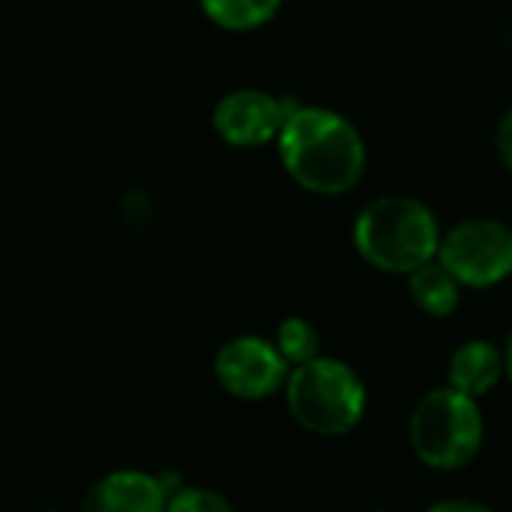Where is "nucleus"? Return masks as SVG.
Here are the masks:
<instances>
[{
	"label": "nucleus",
	"instance_id": "f257e3e1",
	"mask_svg": "<svg viewBox=\"0 0 512 512\" xmlns=\"http://www.w3.org/2000/svg\"><path fill=\"white\" fill-rule=\"evenodd\" d=\"M284 169L311 193L338 196L365 175V142L359 130L332 109L299 106L278 133Z\"/></svg>",
	"mask_w": 512,
	"mask_h": 512
},
{
	"label": "nucleus",
	"instance_id": "f03ea898",
	"mask_svg": "<svg viewBox=\"0 0 512 512\" xmlns=\"http://www.w3.org/2000/svg\"><path fill=\"white\" fill-rule=\"evenodd\" d=\"M362 260L389 275H410L437 256L440 229L419 199L380 196L365 205L353 226Z\"/></svg>",
	"mask_w": 512,
	"mask_h": 512
},
{
	"label": "nucleus",
	"instance_id": "7ed1b4c3",
	"mask_svg": "<svg viewBox=\"0 0 512 512\" xmlns=\"http://www.w3.org/2000/svg\"><path fill=\"white\" fill-rule=\"evenodd\" d=\"M284 392L293 419L323 437L353 431L365 413V386L359 374L338 359L317 356L293 368Z\"/></svg>",
	"mask_w": 512,
	"mask_h": 512
},
{
	"label": "nucleus",
	"instance_id": "20e7f679",
	"mask_svg": "<svg viewBox=\"0 0 512 512\" xmlns=\"http://www.w3.org/2000/svg\"><path fill=\"white\" fill-rule=\"evenodd\" d=\"M410 443L428 467L458 470L482 443V416L473 398L455 389L428 392L410 416Z\"/></svg>",
	"mask_w": 512,
	"mask_h": 512
},
{
	"label": "nucleus",
	"instance_id": "39448f33",
	"mask_svg": "<svg viewBox=\"0 0 512 512\" xmlns=\"http://www.w3.org/2000/svg\"><path fill=\"white\" fill-rule=\"evenodd\" d=\"M437 263L458 287H494L512 275V229L488 217L461 220L440 238Z\"/></svg>",
	"mask_w": 512,
	"mask_h": 512
},
{
	"label": "nucleus",
	"instance_id": "423d86ee",
	"mask_svg": "<svg viewBox=\"0 0 512 512\" xmlns=\"http://www.w3.org/2000/svg\"><path fill=\"white\" fill-rule=\"evenodd\" d=\"M214 374L229 395L256 401L284 389L290 365L281 359L272 341L260 335H241L220 347L214 359Z\"/></svg>",
	"mask_w": 512,
	"mask_h": 512
},
{
	"label": "nucleus",
	"instance_id": "0eeeda50",
	"mask_svg": "<svg viewBox=\"0 0 512 512\" xmlns=\"http://www.w3.org/2000/svg\"><path fill=\"white\" fill-rule=\"evenodd\" d=\"M296 109V100H278L266 91H232L214 109V130L235 148H260L278 139Z\"/></svg>",
	"mask_w": 512,
	"mask_h": 512
},
{
	"label": "nucleus",
	"instance_id": "6e6552de",
	"mask_svg": "<svg viewBox=\"0 0 512 512\" xmlns=\"http://www.w3.org/2000/svg\"><path fill=\"white\" fill-rule=\"evenodd\" d=\"M166 488L160 476L142 470H115L94 482L79 512H166Z\"/></svg>",
	"mask_w": 512,
	"mask_h": 512
},
{
	"label": "nucleus",
	"instance_id": "1a4fd4ad",
	"mask_svg": "<svg viewBox=\"0 0 512 512\" xmlns=\"http://www.w3.org/2000/svg\"><path fill=\"white\" fill-rule=\"evenodd\" d=\"M500 374H503V353L482 338L461 344L449 359V389L473 401L485 395L500 380Z\"/></svg>",
	"mask_w": 512,
	"mask_h": 512
},
{
	"label": "nucleus",
	"instance_id": "9d476101",
	"mask_svg": "<svg viewBox=\"0 0 512 512\" xmlns=\"http://www.w3.org/2000/svg\"><path fill=\"white\" fill-rule=\"evenodd\" d=\"M410 296L419 311L431 317H449L461 302V287L437 260H431L422 269L410 272Z\"/></svg>",
	"mask_w": 512,
	"mask_h": 512
},
{
	"label": "nucleus",
	"instance_id": "9b49d317",
	"mask_svg": "<svg viewBox=\"0 0 512 512\" xmlns=\"http://www.w3.org/2000/svg\"><path fill=\"white\" fill-rule=\"evenodd\" d=\"M205 16L226 31H253L272 22L284 0H199Z\"/></svg>",
	"mask_w": 512,
	"mask_h": 512
},
{
	"label": "nucleus",
	"instance_id": "f8f14e48",
	"mask_svg": "<svg viewBox=\"0 0 512 512\" xmlns=\"http://www.w3.org/2000/svg\"><path fill=\"white\" fill-rule=\"evenodd\" d=\"M275 350L281 353V359L287 365H305L311 359L320 356V332L302 320V317H287L278 326V338H275Z\"/></svg>",
	"mask_w": 512,
	"mask_h": 512
},
{
	"label": "nucleus",
	"instance_id": "ddd939ff",
	"mask_svg": "<svg viewBox=\"0 0 512 512\" xmlns=\"http://www.w3.org/2000/svg\"><path fill=\"white\" fill-rule=\"evenodd\" d=\"M166 512H235L232 503L211 488H175L169 491Z\"/></svg>",
	"mask_w": 512,
	"mask_h": 512
},
{
	"label": "nucleus",
	"instance_id": "4468645a",
	"mask_svg": "<svg viewBox=\"0 0 512 512\" xmlns=\"http://www.w3.org/2000/svg\"><path fill=\"white\" fill-rule=\"evenodd\" d=\"M494 145H497V154H500L503 166L512 172V109H509V112H503V118L497 121Z\"/></svg>",
	"mask_w": 512,
	"mask_h": 512
},
{
	"label": "nucleus",
	"instance_id": "2eb2a0df",
	"mask_svg": "<svg viewBox=\"0 0 512 512\" xmlns=\"http://www.w3.org/2000/svg\"><path fill=\"white\" fill-rule=\"evenodd\" d=\"M428 512H491V509H485L482 503H473V500H440Z\"/></svg>",
	"mask_w": 512,
	"mask_h": 512
},
{
	"label": "nucleus",
	"instance_id": "dca6fc26",
	"mask_svg": "<svg viewBox=\"0 0 512 512\" xmlns=\"http://www.w3.org/2000/svg\"><path fill=\"white\" fill-rule=\"evenodd\" d=\"M503 371H506V374H509V380H512V335H509L506 350H503Z\"/></svg>",
	"mask_w": 512,
	"mask_h": 512
},
{
	"label": "nucleus",
	"instance_id": "f3484780",
	"mask_svg": "<svg viewBox=\"0 0 512 512\" xmlns=\"http://www.w3.org/2000/svg\"><path fill=\"white\" fill-rule=\"evenodd\" d=\"M34 512H58V509H34Z\"/></svg>",
	"mask_w": 512,
	"mask_h": 512
}]
</instances>
